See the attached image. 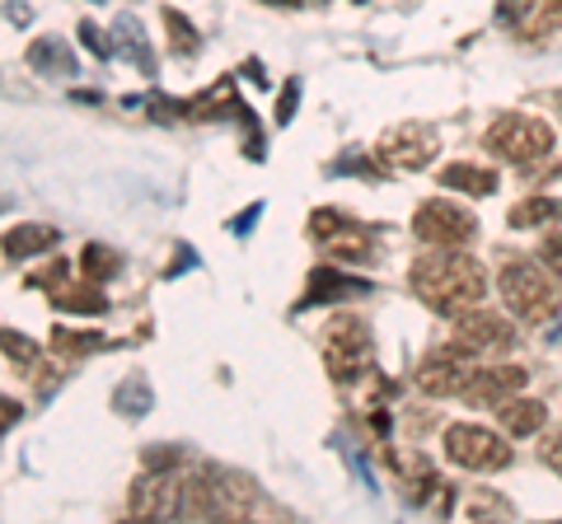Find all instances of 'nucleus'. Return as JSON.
<instances>
[{
  "label": "nucleus",
  "mask_w": 562,
  "mask_h": 524,
  "mask_svg": "<svg viewBox=\"0 0 562 524\" xmlns=\"http://www.w3.org/2000/svg\"><path fill=\"white\" fill-rule=\"evenodd\" d=\"M408 286L431 314H446V319H460L464 309H473L487 291V276L473 258L460 253H427L413 262Z\"/></svg>",
  "instance_id": "nucleus-1"
},
{
  "label": "nucleus",
  "mask_w": 562,
  "mask_h": 524,
  "mask_svg": "<svg viewBox=\"0 0 562 524\" xmlns=\"http://www.w3.org/2000/svg\"><path fill=\"white\" fill-rule=\"evenodd\" d=\"M497 286H502V300H506V309H512L516 319H525V323L553 319L558 291H553L549 267H543V262H535V258H512V262H502Z\"/></svg>",
  "instance_id": "nucleus-2"
},
{
  "label": "nucleus",
  "mask_w": 562,
  "mask_h": 524,
  "mask_svg": "<svg viewBox=\"0 0 562 524\" xmlns=\"http://www.w3.org/2000/svg\"><path fill=\"white\" fill-rule=\"evenodd\" d=\"M319 356H324V371L338 379V384H351L371 371V328H366L357 314H338V319L324 323V342H319Z\"/></svg>",
  "instance_id": "nucleus-3"
},
{
  "label": "nucleus",
  "mask_w": 562,
  "mask_h": 524,
  "mask_svg": "<svg viewBox=\"0 0 562 524\" xmlns=\"http://www.w3.org/2000/svg\"><path fill=\"white\" fill-rule=\"evenodd\" d=\"M483 146L506 164H535L553 150V127L543 117H530V113H502L487 127Z\"/></svg>",
  "instance_id": "nucleus-4"
},
{
  "label": "nucleus",
  "mask_w": 562,
  "mask_h": 524,
  "mask_svg": "<svg viewBox=\"0 0 562 524\" xmlns=\"http://www.w3.org/2000/svg\"><path fill=\"white\" fill-rule=\"evenodd\" d=\"M446 459L454 468H469V474H497V468L512 464V449L502 445L497 431L460 422V426L446 431Z\"/></svg>",
  "instance_id": "nucleus-5"
},
{
  "label": "nucleus",
  "mask_w": 562,
  "mask_h": 524,
  "mask_svg": "<svg viewBox=\"0 0 562 524\" xmlns=\"http://www.w3.org/2000/svg\"><path fill=\"white\" fill-rule=\"evenodd\" d=\"M413 235L427 243V249H464V243L479 235V220L454 202H422L413 216Z\"/></svg>",
  "instance_id": "nucleus-6"
},
{
  "label": "nucleus",
  "mask_w": 562,
  "mask_h": 524,
  "mask_svg": "<svg viewBox=\"0 0 562 524\" xmlns=\"http://www.w3.org/2000/svg\"><path fill=\"white\" fill-rule=\"evenodd\" d=\"M310 239L338 262L371 258V230H366L361 220H351L347 212H333V206H324V212L310 216Z\"/></svg>",
  "instance_id": "nucleus-7"
},
{
  "label": "nucleus",
  "mask_w": 562,
  "mask_h": 524,
  "mask_svg": "<svg viewBox=\"0 0 562 524\" xmlns=\"http://www.w3.org/2000/svg\"><path fill=\"white\" fill-rule=\"evenodd\" d=\"M436 150H441V141H436V132L427 122H398V127L384 132L380 146H375L384 169H408V173L427 169L436 160Z\"/></svg>",
  "instance_id": "nucleus-8"
},
{
  "label": "nucleus",
  "mask_w": 562,
  "mask_h": 524,
  "mask_svg": "<svg viewBox=\"0 0 562 524\" xmlns=\"http://www.w3.org/2000/svg\"><path fill=\"white\" fill-rule=\"evenodd\" d=\"M469 375H473V356L464 352L460 342H446V346H436V352L422 356L417 389L431 394V398H450V394H464Z\"/></svg>",
  "instance_id": "nucleus-9"
},
{
  "label": "nucleus",
  "mask_w": 562,
  "mask_h": 524,
  "mask_svg": "<svg viewBox=\"0 0 562 524\" xmlns=\"http://www.w3.org/2000/svg\"><path fill=\"white\" fill-rule=\"evenodd\" d=\"M450 342H460L469 356H497V352H506V346L516 342V333H512V323H506L502 314L464 309L460 319H454V338Z\"/></svg>",
  "instance_id": "nucleus-10"
},
{
  "label": "nucleus",
  "mask_w": 562,
  "mask_h": 524,
  "mask_svg": "<svg viewBox=\"0 0 562 524\" xmlns=\"http://www.w3.org/2000/svg\"><path fill=\"white\" fill-rule=\"evenodd\" d=\"M127 511L136 520H169V515H183V482L169 478V474H146L132 482L127 492Z\"/></svg>",
  "instance_id": "nucleus-11"
},
{
  "label": "nucleus",
  "mask_w": 562,
  "mask_h": 524,
  "mask_svg": "<svg viewBox=\"0 0 562 524\" xmlns=\"http://www.w3.org/2000/svg\"><path fill=\"white\" fill-rule=\"evenodd\" d=\"M525 379H530V371H520V365H487V371L469 375L464 398L473 408H502L506 398H516L525 389Z\"/></svg>",
  "instance_id": "nucleus-12"
},
{
  "label": "nucleus",
  "mask_w": 562,
  "mask_h": 524,
  "mask_svg": "<svg viewBox=\"0 0 562 524\" xmlns=\"http://www.w3.org/2000/svg\"><path fill=\"white\" fill-rule=\"evenodd\" d=\"M394 482H398V492L403 501H431V492H441V478H436V468L422 459V454H408V459H394Z\"/></svg>",
  "instance_id": "nucleus-13"
},
{
  "label": "nucleus",
  "mask_w": 562,
  "mask_h": 524,
  "mask_svg": "<svg viewBox=\"0 0 562 524\" xmlns=\"http://www.w3.org/2000/svg\"><path fill=\"white\" fill-rule=\"evenodd\" d=\"M497 417H502L506 435H535L543 422H549V408L535 403V398H506L497 408Z\"/></svg>",
  "instance_id": "nucleus-14"
},
{
  "label": "nucleus",
  "mask_w": 562,
  "mask_h": 524,
  "mask_svg": "<svg viewBox=\"0 0 562 524\" xmlns=\"http://www.w3.org/2000/svg\"><path fill=\"white\" fill-rule=\"evenodd\" d=\"M361 291H371V286L357 282V276L333 272V267H319V272L310 276V295L301 300V309H305V305H314V300H347V295H361Z\"/></svg>",
  "instance_id": "nucleus-15"
},
{
  "label": "nucleus",
  "mask_w": 562,
  "mask_h": 524,
  "mask_svg": "<svg viewBox=\"0 0 562 524\" xmlns=\"http://www.w3.org/2000/svg\"><path fill=\"white\" fill-rule=\"evenodd\" d=\"M441 183L450 192H469V197H492V192H497V173L479 169V164H446Z\"/></svg>",
  "instance_id": "nucleus-16"
},
{
  "label": "nucleus",
  "mask_w": 562,
  "mask_h": 524,
  "mask_svg": "<svg viewBox=\"0 0 562 524\" xmlns=\"http://www.w3.org/2000/svg\"><path fill=\"white\" fill-rule=\"evenodd\" d=\"M57 230L52 225H20V230L5 235V258H38L47 249H57Z\"/></svg>",
  "instance_id": "nucleus-17"
},
{
  "label": "nucleus",
  "mask_w": 562,
  "mask_h": 524,
  "mask_svg": "<svg viewBox=\"0 0 562 524\" xmlns=\"http://www.w3.org/2000/svg\"><path fill=\"white\" fill-rule=\"evenodd\" d=\"M516 225V230H539V225H558L562 220V202L558 197H525L512 206V216H506Z\"/></svg>",
  "instance_id": "nucleus-18"
},
{
  "label": "nucleus",
  "mask_w": 562,
  "mask_h": 524,
  "mask_svg": "<svg viewBox=\"0 0 562 524\" xmlns=\"http://www.w3.org/2000/svg\"><path fill=\"white\" fill-rule=\"evenodd\" d=\"M29 66H33V71H47V76H70V71H76L70 52L57 38H38V43H33L29 47Z\"/></svg>",
  "instance_id": "nucleus-19"
},
{
  "label": "nucleus",
  "mask_w": 562,
  "mask_h": 524,
  "mask_svg": "<svg viewBox=\"0 0 562 524\" xmlns=\"http://www.w3.org/2000/svg\"><path fill=\"white\" fill-rule=\"evenodd\" d=\"M165 29H169V47L179 52V57H198L202 38H198V29L188 24V14H179V10H169V5H165Z\"/></svg>",
  "instance_id": "nucleus-20"
},
{
  "label": "nucleus",
  "mask_w": 562,
  "mask_h": 524,
  "mask_svg": "<svg viewBox=\"0 0 562 524\" xmlns=\"http://www.w3.org/2000/svg\"><path fill=\"white\" fill-rule=\"evenodd\" d=\"M80 272L90 276V282H109V276L122 272V258L113 249H103V243H90V249L80 253Z\"/></svg>",
  "instance_id": "nucleus-21"
},
{
  "label": "nucleus",
  "mask_w": 562,
  "mask_h": 524,
  "mask_svg": "<svg viewBox=\"0 0 562 524\" xmlns=\"http://www.w3.org/2000/svg\"><path fill=\"white\" fill-rule=\"evenodd\" d=\"M558 29H562V0H535L530 24H525L520 38H549Z\"/></svg>",
  "instance_id": "nucleus-22"
},
{
  "label": "nucleus",
  "mask_w": 562,
  "mask_h": 524,
  "mask_svg": "<svg viewBox=\"0 0 562 524\" xmlns=\"http://www.w3.org/2000/svg\"><path fill=\"white\" fill-rule=\"evenodd\" d=\"M103 338L99 333H70V328H52V352H61V356H90L99 352Z\"/></svg>",
  "instance_id": "nucleus-23"
},
{
  "label": "nucleus",
  "mask_w": 562,
  "mask_h": 524,
  "mask_svg": "<svg viewBox=\"0 0 562 524\" xmlns=\"http://www.w3.org/2000/svg\"><path fill=\"white\" fill-rule=\"evenodd\" d=\"M5 361L24 365V371H38V346H33L29 338H20L14 328H5Z\"/></svg>",
  "instance_id": "nucleus-24"
},
{
  "label": "nucleus",
  "mask_w": 562,
  "mask_h": 524,
  "mask_svg": "<svg viewBox=\"0 0 562 524\" xmlns=\"http://www.w3.org/2000/svg\"><path fill=\"white\" fill-rule=\"evenodd\" d=\"M117 408H122V412H132V417L146 412V408H150L146 379H127V384H122V389H117Z\"/></svg>",
  "instance_id": "nucleus-25"
},
{
  "label": "nucleus",
  "mask_w": 562,
  "mask_h": 524,
  "mask_svg": "<svg viewBox=\"0 0 562 524\" xmlns=\"http://www.w3.org/2000/svg\"><path fill=\"white\" fill-rule=\"evenodd\" d=\"M530 10H535V0H497V20L512 33H525V24H530Z\"/></svg>",
  "instance_id": "nucleus-26"
},
{
  "label": "nucleus",
  "mask_w": 562,
  "mask_h": 524,
  "mask_svg": "<svg viewBox=\"0 0 562 524\" xmlns=\"http://www.w3.org/2000/svg\"><path fill=\"white\" fill-rule=\"evenodd\" d=\"M539 258H543V267H549L553 276H562V235H549L539 243Z\"/></svg>",
  "instance_id": "nucleus-27"
},
{
  "label": "nucleus",
  "mask_w": 562,
  "mask_h": 524,
  "mask_svg": "<svg viewBox=\"0 0 562 524\" xmlns=\"http://www.w3.org/2000/svg\"><path fill=\"white\" fill-rule=\"evenodd\" d=\"M539 459H543V464H549V468H553V474L562 478V435H549V441H543V445H539Z\"/></svg>",
  "instance_id": "nucleus-28"
},
{
  "label": "nucleus",
  "mask_w": 562,
  "mask_h": 524,
  "mask_svg": "<svg viewBox=\"0 0 562 524\" xmlns=\"http://www.w3.org/2000/svg\"><path fill=\"white\" fill-rule=\"evenodd\" d=\"M80 43L90 47V52H99V57H109V43H103V33L94 24H80Z\"/></svg>",
  "instance_id": "nucleus-29"
},
{
  "label": "nucleus",
  "mask_w": 562,
  "mask_h": 524,
  "mask_svg": "<svg viewBox=\"0 0 562 524\" xmlns=\"http://www.w3.org/2000/svg\"><path fill=\"white\" fill-rule=\"evenodd\" d=\"M295 90H301V84H286V99H281V109H277V122H291V113H295Z\"/></svg>",
  "instance_id": "nucleus-30"
},
{
  "label": "nucleus",
  "mask_w": 562,
  "mask_h": 524,
  "mask_svg": "<svg viewBox=\"0 0 562 524\" xmlns=\"http://www.w3.org/2000/svg\"><path fill=\"white\" fill-rule=\"evenodd\" d=\"M0 408H5V431H10V426H14V417H20V403H14V398H5Z\"/></svg>",
  "instance_id": "nucleus-31"
},
{
  "label": "nucleus",
  "mask_w": 562,
  "mask_h": 524,
  "mask_svg": "<svg viewBox=\"0 0 562 524\" xmlns=\"http://www.w3.org/2000/svg\"><path fill=\"white\" fill-rule=\"evenodd\" d=\"M268 5H301V0H268Z\"/></svg>",
  "instance_id": "nucleus-32"
},
{
  "label": "nucleus",
  "mask_w": 562,
  "mask_h": 524,
  "mask_svg": "<svg viewBox=\"0 0 562 524\" xmlns=\"http://www.w3.org/2000/svg\"><path fill=\"white\" fill-rule=\"evenodd\" d=\"M558 109H562V94H558Z\"/></svg>",
  "instance_id": "nucleus-33"
}]
</instances>
